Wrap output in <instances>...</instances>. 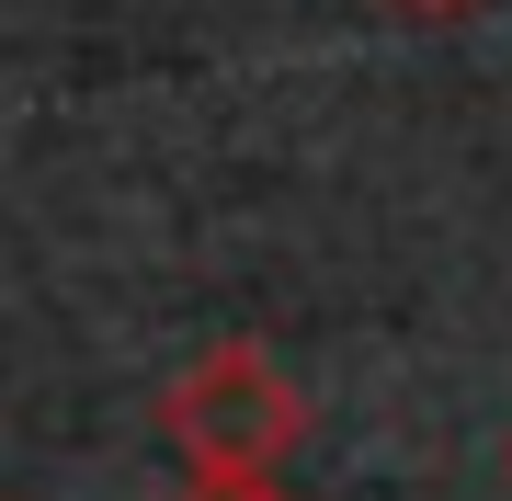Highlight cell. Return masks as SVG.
Returning <instances> with one entry per match:
<instances>
[{"instance_id":"6da1fadb","label":"cell","mask_w":512,"mask_h":501,"mask_svg":"<svg viewBox=\"0 0 512 501\" xmlns=\"http://www.w3.org/2000/svg\"><path fill=\"white\" fill-rule=\"evenodd\" d=\"M160 433L194 467V490H274V467L308 433V388L262 342H205L183 376L160 388Z\"/></svg>"},{"instance_id":"7a4b0ae2","label":"cell","mask_w":512,"mask_h":501,"mask_svg":"<svg viewBox=\"0 0 512 501\" xmlns=\"http://www.w3.org/2000/svg\"><path fill=\"white\" fill-rule=\"evenodd\" d=\"M410 23H456V12H478V0H399Z\"/></svg>"},{"instance_id":"3957f363","label":"cell","mask_w":512,"mask_h":501,"mask_svg":"<svg viewBox=\"0 0 512 501\" xmlns=\"http://www.w3.org/2000/svg\"><path fill=\"white\" fill-rule=\"evenodd\" d=\"M183 501H285V490H183Z\"/></svg>"}]
</instances>
